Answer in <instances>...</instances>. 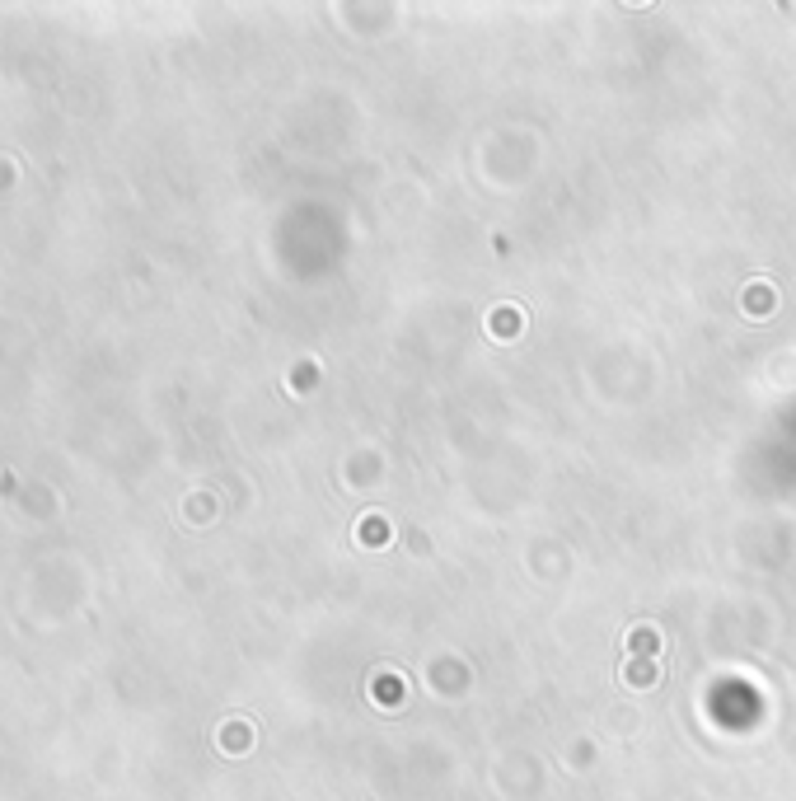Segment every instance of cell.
<instances>
[{"label":"cell","mask_w":796,"mask_h":801,"mask_svg":"<svg viewBox=\"0 0 796 801\" xmlns=\"http://www.w3.org/2000/svg\"><path fill=\"white\" fill-rule=\"evenodd\" d=\"M623 642H628V651H633L637 661H651V656L661 651V633H656L651 623H633V628H628V638H623Z\"/></svg>","instance_id":"obj_1"},{"label":"cell","mask_w":796,"mask_h":801,"mask_svg":"<svg viewBox=\"0 0 796 801\" xmlns=\"http://www.w3.org/2000/svg\"><path fill=\"white\" fill-rule=\"evenodd\" d=\"M623 680H628L633 689H637V684H656V680H661V666H656V661H628Z\"/></svg>","instance_id":"obj_2"},{"label":"cell","mask_w":796,"mask_h":801,"mask_svg":"<svg viewBox=\"0 0 796 801\" xmlns=\"http://www.w3.org/2000/svg\"><path fill=\"white\" fill-rule=\"evenodd\" d=\"M361 539H366V544H384V539H389V525H384V520H375V515H366Z\"/></svg>","instance_id":"obj_3"},{"label":"cell","mask_w":796,"mask_h":801,"mask_svg":"<svg viewBox=\"0 0 796 801\" xmlns=\"http://www.w3.org/2000/svg\"><path fill=\"white\" fill-rule=\"evenodd\" d=\"M511 319H515V314H511V310H502V314H497V333H506V338H511V333H515V323H511Z\"/></svg>","instance_id":"obj_4"}]
</instances>
